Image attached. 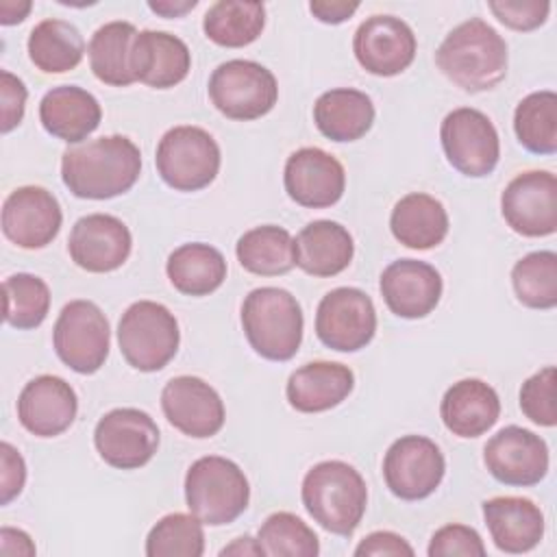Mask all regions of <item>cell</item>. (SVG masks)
Returning a JSON list of instances; mask_svg holds the SVG:
<instances>
[{
  "mask_svg": "<svg viewBox=\"0 0 557 557\" xmlns=\"http://www.w3.org/2000/svg\"><path fill=\"white\" fill-rule=\"evenodd\" d=\"M141 152L124 135H107L67 148L61 157L63 185L87 200H109L126 194L139 178Z\"/></svg>",
  "mask_w": 557,
  "mask_h": 557,
  "instance_id": "obj_1",
  "label": "cell"
},
{
  "mask_svg": "<svg viewBox=\"0 0 557 557\" xmlns=\"http://www.w3.org/2000/svg\"><path fill=\"white\" fill-rule=\"evenodd\" d=\"M440 72L468 94L490 91L507 76V44L494 26L470 17L455 26L435 52Z\"/></svg>",
  "mask_w": 557,
  "mask_h": 557,
  "instance_id": "obj_2",
  "label": "cell"
},
{
  "mask_svg": "<svg viewBox=\"0 0 557 557\" xmlns=\"http://www.w3.org/2000/svg\"><path fill=\"white\" fill-rule=\"evenodd\" d=\"M300 498L313 522L329 533L348 537L366 513L368 487L350 463L326 459L307 470Z\"/></svg>",
  "mask_w": 557,
  "mask_h": 557,
  "instance_id": "obj_3",
  "label": "cell"
},
{
  "mask_svg": "<svg viewBox=\"0 0 557 557\" xmlns=\"http://www.w3.org/2000/svg\"><path fill=\"white\" fill-rule=\"evenodd\" d=\"M242 326L250 348L270 361H289L302 342V309L287 289L257 287L242 302Z\"/></svg>",
  "mask_w": 557,
  "mask_h": 557,
  "instance_id": "obj_4",
  "label": "cell"
},
{
  "mask_svg": "<svg viewBox=\"0 0 557 557\" xmlns=\"http://www.w3.org/2000/svg\"><path fill=\"white\" fill-rule=\"evenodd\" d=\"M250 500V485L244 470L220 455L196 459L185 474L187 509L209 527L237 520Z\"/></svg>",
  "mask_w": 557,
  "mask_h": 557,
  "instance_id": "obj_5",
  "label": "cell"
},
{
  "mask_svg": "<svg viewBox=\"0 0 557 557\" xmlns=\"http://www.w3.org/2000/svg\"><path fill=\"white\" fill-rule=\"evenodd\" d=\"M181 333L174 313L154 300L133 302L117 322V344L126 363L139 372L165 368L178 350Z\"/></svg>",
  "mask_w": 557,
  "mask_h": 557,
  "instance_id": "obj_6",
  "label": "cell"
},
{
  "mask_svg": "<svg viewBox=\"0 0 557 557\" xmlns=\"http://www.w3.org/2000/svg\"><path fill=\"white\" fill-rule=\"evenodd\" d=\"M161 181L176 191L209 187L222 163L218 141L200 126H174L157 144L154 154Z\"/></svg>",
  "mask_w": 557,
  "mask_h": 557,
  "instance_id": "obj_7",
  "label": "cell"
},
{
  "mask_svg": "<svg viewBox=\"0 0 557 557\" xmlns=\"http://www.w3.org/2000/svg\"><path fill=\"white\" fill-rule=\"evenodd\" d=\"M209 98L213 107L228 120L250 122L270 113L278 100L274 74L248 59H231L220 63L209 78Z\"/></svg>",
  "mask_w": 557,
  "mask_h": 557,
  "instance_id": "obj_8",
  "label": "cell"
},
{
  "mask_svg": "<svg viewBox=\"0 0 557 557\" xmlns=\"http://www.w3.org/2000/svg\"><path fill=\"white\" fill-rule=\"evenodd\" d=\"M57 357L78 374L98 372L111 346V329L102 309L91 300H70L52 329Z\"/></svg>",
  "mask_w": 557,
  "mask_h": 557,
  "instance_id": "obj_9",
  "label": "cell"
},
{
  "mask_svg": "<svg viewBox=\"0 0 557 557\" xmlns=\"http://www.w3.org/2000/svg\"><path fill=\"white\" fill-rule=\"evenodd\" d=\"M440 139L448 163L463 176L483 178L498 165L500 139L496 126L479 109H453L442 120Z\"/></svg>",
  "mask_w": 557,
  "mask_h": 557,
  "instance_id": "obj_10",
  "label": "cell"
},
{
  "mask_svg": "<svg viewBox=\"0 0 557 557\" xmlns=\"http://www.w3.org/2000/svg\"><path fill=\"white\" fill-rule=\"evenodd\" d=\"M376 333V309L359 287H335L322 296L315 311L318 339L337 352L366 348Z\"/></svg>",
  "mask_w": 557,
  "mask_h": 557,
  "instance_id": "obj_11",
  "label": "cell"
},
{
  "mask_svg": "<svg viewBox=\"0 0 557 557\" xmlns=\"http://www.w3.org/2000/svg\"><path fill=\"white\" fill-rule=\"evenodd\" d=\"M94 446L104 463L117 470L146 466L159 448V426L150 413L135 407L107 411L94 429Z\"/></svg>",
  "mask_w": 557,
  "mask_h": 557,
  "instance_id": "obj_12",
  "label": "cell"
},
{
  "mask_svg": "<svg viewBox=\"0 0 557 557\" xmlns=\"http://www.w3.org/2000/svg\"><path fill=\"white\" fill-rule=\"evenodd\" d=\"M446 472L440 446L424 435L398 437L383 457V479L387 490L400 500H422L431 496Z\"/></svg>",
  "mask_w": 557,
  "mask_h": 557,
  "instance_id": "obj_13",
  "label": "cell"
},
{
  "mask_svg": "<svg viewBox=\"0 0 557 557\" xmlns=\"http://www.w3.org/2000/svg\"><path fill=\"white\" fill-rule=\"evenodd\" d=\"M507 226L522 237H548L557 231V178L546 170H529L509 181L500 194Z\"/></svg>",
  "mask_w": 557,
  "mask_h": 557,
  "instance_id": "obj_14",
  "label": "cell"
},
{
  "mask_svg": "<svg viewBox=\"0 0 557 557\" xmlns=\"http://www.w3.org/2000/svg\"><path fill=\"white\" fill-rule=\"evenodd\" d=\"M483 461L498 483L529 487L548 474V446L537 433L509 424L487 440Z\"/></svg>",
  "mask_w": 557,
  "mask_h": 557,
  "instance_id": "obj_15",
  "label": "cell"
},
{
  "mask_svg": "<svg viewBox=\"0 0 557 557\" xmlns=\"http://www.w3.org/2000/svg\"><path fill=\"white\" fill-rule=\"evenodd\" d=\"M418 41L407 22L394 15H370L352 37L357 63L374 76H396L416 59Z\"/></svg>",
  "mask_w": 557,
  "mask_h": 557,
  "instance_id": "obj_16",
  "label": "cell"
},
{
  "mask_svg": "<svg viewBox=\"0 0 557 557\" xmlns=\"http://www.w3.org/2000/svg\"><path fill=\"white\" fill-rule=\"evenodd\" d=\"M63 213L52 191L39 185L13 189L2 205V233L26 250L46 248L61 231Z\"/></svg>",
  "mask_w": 557,
  "mask_h": 557,
  "instance_id": "obj_17",
  "label": "cell"
},
{
  "mask_svg": "<svg viewBox=\"0 0 557 557\" xmlns=\"http://www.w3.org/2000/svg\"><path fill=\"white\" fill-rule=\"evenodd\" d=\"M161 409L168 422L183 435L205 440L224 426L220 394L198 376H174L161 389Z\"/></svg>",
  "mask_w": 557,
  "mask_h": 557,
  "instance_id": "obj_18",
  "label": "cell"
},
{
  "mask_svg": "<svg viewBox=\"0 0 557 557\" xmlns=\"http://www.w3.org/2000/svg\"><path fill=\"white\" fill-rule=\"evenodd\" d=\"M283 185L296 205L307 209H324L344 196L346 172L333 154L322 148L307 146L287 157Z\"/></svg>",
  "mask_w": 557,
  "mask_h": 557,
  "instance_id": "obj_19",
  "label": "cell"
},
{
  "mask_svg": "<svg viewBox=\"0 0 557 557\" xmlns=\"http://www.w3.org/2000/svg\"><path fill=\"white\" fill-rule=\"evenodd\" d=\"M133 248L128 226L109 213H89L74 222L67 239L72 261L94 274L113 272L124 265Z\"/></svg>",
  "mask_w": 557,
  "mask_h": 557,
  "instance_id": "obj_20",
  "label": "cell"
},
{
  "mask_svg": "<svg viewBox=\"0 0 557 557\" xmlns=\"http://www.w3.org/2000/svg\"><path fill=\"white\" fill-rule=\"evenodd\" d=\"M78 398L74 387L54 374L30 379L17 396V420L37 437H57L76 418Z\"/></svg>",
  "mask_w": 557,
  "mask_h": 557,
  "instance_id": "obj_21",
  "label": "cell"
},
{
  "mask_svg": "<svg viewBox=\"0 0 557 557\" xmlns=\"http://www.w3.org/2000/svg\"><path fill=\"white\" fill-rule=\"evenodd\" d=\"M387 309L405 320L429 315L442 298V274L426 261L398 259L392 261L379 281Z\"/></svg>",
  "mask_w": 557,
  "mask_h": 557,
  "instance_id": "obj_22",
  "label": "cell"
},
{
  "mask_svg": "<svg viewBox=\"0 0 557 557\" xmlns=\"http://www.w3.org/2000/svg\"><path fill=\"white\" fill-rule=\"evenodd\" d=\"M483 518L494 546L509 555L533 550L544 535V513L531 498H490L483 503Z\"/></svg>",
  "mask_w": 557,
  "mask_h": 557,
  "instance_id": "obj_23",
  "label": "cell"
},
{
  "mask_svg": "<svg viewBox=\"0 0 557 557\" xmlns=\"http://www.w3.org/2000/svg\"><path fill=\"white\" fill-rule=\"evenodd\" d=\"M100 120V102L78 85L52 87L39 102V122L46 133L67 144L87 139L98 128Z\"/></svg>",
  "mask_w": 557,
  "mask_h": 557,
  "instance_id": "obj_24",
  "label": "cell"
},
{
  "mask_svg": "<svg viewBox=\"0 0 557 557\" xmlns=\"http://www.w3.org/2000/svg\"><path fill=\"white\" fill-rule=\"evenodd\" d=\"M355 387V374L337 361H311L287 379V403L300 413H320L337 407Z\"/></svg>",
  "mask_w": 557,
  "mask_h": 557,
  "instance_id": "obj_25",
  "label": "cell"
},
{
  "mask_svg": "<svg viewBox=\"0 0 557 557\" xmlns=\"http://www.w3.org/2000/svg\"><path fill=\"white\" fill-rule=\"evenodd\" d=\"M500 416V400L492 385L481 379L453 383L440 403L444 426L457 437H479L490 431Z\"/></svg>",
  "mask_w": 557,
  "mask_h": 557,
  "instance_id": "obj_26",
  "label": "cell"
},
{
  "mask_svg": "<svg viewBox=\"0 0 557 557\" xmlns=\"http://www.w3.org/2000/svg\"><path fill=\"white\" fill-rule=\"evenodd\" d=\"M191 52L187 44L165 30H139L133 46L135 78L152 89H170L187 78Z\"/></svg>",
  "mask_w": 557,
  "mask_h": 557,
  "instance_id": "obj_27",
  "label": "cell"
},
{
  "mask_svg": "<svg viewBox=\"0 0 557 557\" xmlns=\"http://www.w3.org/2000/svg\"><path fill=\"white\" fill-rule=\"evenodd\" d=\"M296 265L318 278L344 272L355 255L352 235L333 220H315L300 228L294 239Z\"/></svg>",
  "mask_w": 557,
  "mask_h": 557,
  "instance_id": "obj_28",
  "label": "cell"
},
{
  "mask_svg": "<svg viewBox=\"0 0 557 557\" xmlns=\"http://www.w3.org/2000/svg\"><path fill=\"white\" fill-rule=\"evenodd\" d=\"M313 122L331 141H357L374 124L372 98L350 87L329 89L313 104Z\"/></svg>",
  "mask_w": 557,
  "mask_h": 557,
  "instance_id": "obj_29",
  "label": "cell"
},
{
  "mask_svg": "<svg viewBox=\"0 0 557 557\" xmlns=\"http://www.w3.org/2000/svg\"><path fill=\"white\" fill-rule=\"evenodd\" d=\"M389 228L403 246L413 250H429L446 239L448 213L435 196L411 191L394 205Z\"/></svg>",
  "mask_w": 557,
  "mask_h": 557,
  "instance_id": "obj_30",
  "label": "cell"
},
{
  "mask_svg": "<svg viewBox=\"0 0 557 557\" xmlns=\"http://www.w3.org/2000/svg\"><path fill=\"white\" fill-rule=\"evenodd\" d=\"M139 30L124 20L102 24L89 39L87 54L94 76L111 87L137 83L133 72V46Z\"/></svg>",
  "mask_w": 557,
  "mask_h": 557,
  "instance_id": "obj_31",
  "label": "cell"
},
{
  "mask_svg": "<svg viewBox=\"0 0 557 557\" xmlns=\"http://www.w3.org/2000/svg\"><path fill=\"white\" fill-rule=\"evenodd\" d=\"M165 272L176 292L185 296H209L226 278V259L211 244L189 242L170 252Z\"/></svg>",
  "mask_w": 557,
  "mask_h": 557,
  "instance_id": "obj_32",
  "label": "cell"
},
{
  "mask_svg": "<svg viewBox=\"0 0 557 557\" xmlns=\"http://www.w3.org/2000/svg\"><path fill=\"white\" fill-rule=\"evenodd\" d=\"M28 59L44 74H63L74 70L85 54L81 30L65 20H44L28 35Z\"/></svg>",
  "mask_w": 557,
  "mask_h": 557,
  "instance_id": "obj_33",
  "label": "cell"
},
{
  "mask_svg": "<svg viewBox=\"0 0 557 557\" xmlns=\"http://www.w3.org/2000/svg\"><path fill=\"white\" fill-rule=\"evenodd\" d=\"M235 255L239 265L257 276L287 274L296 265L294 239L287 228L276 224L246 231L235 244Z\"/></svg>",
  "mask_w": 557,
  "mask_h": 557,
  "instance_id": "obj_34",
  "label": "cell"
},
{
  "mask_svg": "<svg viewBox=\"0 0 557 557\" xmlns=\"http://www.w3.org/2000/svg\"><path fill=\"white\" fill-rule=\"evenodd\" d=\"M265 26L263 2L220 0L209 7L202 20L207 39L222 48H244L259 39Z\"/></svg>",
  "mask_w": 557,
  "mask_h": 557,
  "instance_id": "obj_35",
  "label": "cell"
},
{
  "mask_svg": "<svg viewBox=\"0 0 557 557\" xmlns=\"http://www.w3.org/2000/svg\"><path fill=\"white\" fill-rule=\"evenodd\" d=\"M513 131L522 148L533 154H555L557 150V94L533 91L513 111Z\"/></svg>",
  "mask_w": 557,
  "mask_h": 557,
  "instance_id": "obj_36",
  "label": "cell"
},
{
  "mask_svg": "<svg viewBox=\"0 0 557 557\" xmlns=\"http://www.w3.org/2000/svg\"><path fill=\"white\" fill-rule=\"evenodd\" d=\"M516 298L529 309H553L557 305V255L535 250L511 268Z\"/></svg>",
  "mask_w": 557,
  "mask_h": 557,
  "instance_id": "obj_37",
  "label": "cell"
},
{
  "mask_svg": "<svg viewBox=\"0 0 557 557\" xmlns=\"http://www.w3.org/2000/svg\"><path fill=\"white\" fill-rule=\"evenodd\" d=\"M4 322L13 329H37L50 311V289L44 278L17 272L4 278Z\"/></svg>",
  "mask_w": 557,
  "mask_h": 557,
  "instance_id": "obj_38",
  "label": "cell"
},
{
  "mask_svg": "<svg viewBox=\"0 0 557 557\" xmlns=\"http://www.w3.org/2000/svg\"><path fill=\"white\" fill-rule=\"evenodd\" d=\"M257 540L268 557H315L320 553L313 529L289 511L268 516L259 527Z\"/></svg>",
  "mask_w": 557,
  "mask_h": 557,
  "instance_id": "obj_39",
  "label": "cell"
},
{
  "mask_svg": "<svg viewBox=\"0 0 557 557\" xmlns=\"http://www.w3.org/2000/svg\"><path fill=\"white\" fill-rule=\"evenodd\" d=\"M202 553L205 531L194 513H168L146 537L148 557H200Z\"/></svg>",
  "mask_w": 557,
  "mask_h": 557,
  "instance_id": "obj_40",
  "label": "cell"
},
{
  "mask_svg": "<svg viewBox=\"0 0 557 557\" xmlns=\"http://www.w3.org/2000/svg\"><path fill=\"white\" fill-rule=\"evenodd\" d=\"M520 409L522 413L540 424L555 426L557 409H555V366H546L529 376L520 387Z\"/></svg>",
  "mask_w": 557,
  "mask_h": 557,
  "instance_id": "obj_41",
  "label": "cell"
},
{
  "mask_svg": "<svg viewBox=\"0 0 557 557\" xmlns=\"http://www.w3.org/2000/svg\"><path fill=\"white\" fill-rule=\"evenodd\" d=\"M426 553L429 557H455V555L483 557L485 544L472 527L453 522V524H444L433 533Z\"/></svg>",
  "mask_w": 557,
  "mask_h": 557,
  "instance_id": "obj_42",
  "label": "cell"
},
{
  "mask_svg": "<svg viewBox=\"0 0 557 557\" xmlns=\"http://www.w3.org/2000/svg\"><path fill=\"white\" fill-rule=\"evenodd\" d=\"M487 7L500 24L520 33L540 28L550 13V2L544 0H492Z\"/></svg>",
  "mask_w": 557,
  "mask_h": 557,
  "instance_id": "obj_43",
  "label": "cell"
},
{
  "mask_svg": "<svg viewBox=\"0 0 557 557\" xmlns=\"http://www.w3.org/2000/svg\"><path fill=\"white\" fill-rule=\"evenodd\" d=\"M26 96H28V91H26L24 83L9 70H2L0 72V102H2L0 131L2 133H11L22 122Z\"/></svg>",
  "mask_w": 557,
  "mask_h": 557,
  "instance_id": "obj_44",
  "label": "cell"
},
{
  "mask_svg": "<svg viewBox=\"0 0 557 557\" xmlns=\"http://www.w3.org/2000/svg\"><path fill=\"white\" fill-rule=\"evenodd\" d=\"M0 503L9 505L24 487L26 483V463L17 448H13L9 442L0 444Z\"/></svg>",
  "mask_w": 557,
  "mask_h": 557,
  "instance_id": "obj_45",
  "label": "cell"
},
{
  "mask_svg": "<svg viewBox=\"0 0 557 557\" xmlns=\"http://www.w3.org/2000/svg\"><path fill=\"white\" fill-rule=\"evenodd\" d=\"M355 555L357 557H411L413 555V548L411 544L400 537L398 533H392V531H374L370 535H366L357 548H355Z\"/></svg>",
  "mask_w": 557,
  "mask_h": 557,
  "instance_id": "obj_46",
  "label": "cell"
},
{
  "mask_svg": "<svg viewBox=\"0 0 557 557\" xmlns=\"http://www.w3.org/2000/svg\"><path fill=\"white\" fill-rule=\"evenodd\" d=\"M359 9V2H346V0H313L309 2V11L315 20L324 24H342L350 20V15Z\"/></svg>",
  "mask_w": 557,
  "mask_h": 557,
  "instance_id": "obj_47",
  "label": "cell"
},
{
  "mask_svg": "<svg viewBox=\"0 0 557 557\" xmlns=\"http://www.w3.org/2000/svg\"><path fill=\"white\" fill-rule=\"evenodd\" d=\"M0 550L2 555H26V557L37 553L30 535L24 533L22 529H11V527H2L0 531Z\"/></svg>",
  "mask_w": 557,
  "mask_h": 557,
  "instance_id": "obj_48",
  "label": "cell"
},
{
  "mask_svg": "<svg viewBox=\"0 0 557 557\" xmlns=\"http://www.w3.org/2000/svg\"><path fill=\"white\" fill-rule=\"evenodd\" d=\"M198 2L196 0H150L148 9L161 17H183L187 11H191Z\"/></svg>",
  "mask_w": 557,
  "mask_h": 557,
  "instance_id": "obj_49",
  "label": "cell"
},
{
  "mask_svg": "<svg viewBox=\"0 0 557 557\" xmlns=\"http://www.w3.org/2000/svg\"><path fill=\"white\" fill-rule=\"evenodd\" d=\"M30 7L33 4L28 0H2L0 2V24L2 26L20 24L28 15Z\"/></svg>",
  "mask_w": 557,
  "mask_h": 557,
  "instance_id": "obj_50",
  "label": "cell"
},
{
  "mask_svg": "<svg viewBox=\"0 0 557 557\" xmlns=\"http://www.w3.org/2000/svg\"><path fill=\"white\" fill-rule=\"evenodd\" d=\"M220 555H222V557H226V555H237V557H246V555H250V557H261V555H263V548H261L259 540H255V537H250V535H244V537L233 540V544L224 546V548L220 550Z\"/></svg>",
  "mask_w": 557,
  "mask_h": 557,
  "instance_id": "obj_51",
  "label": "cell"
}]
</instances>
